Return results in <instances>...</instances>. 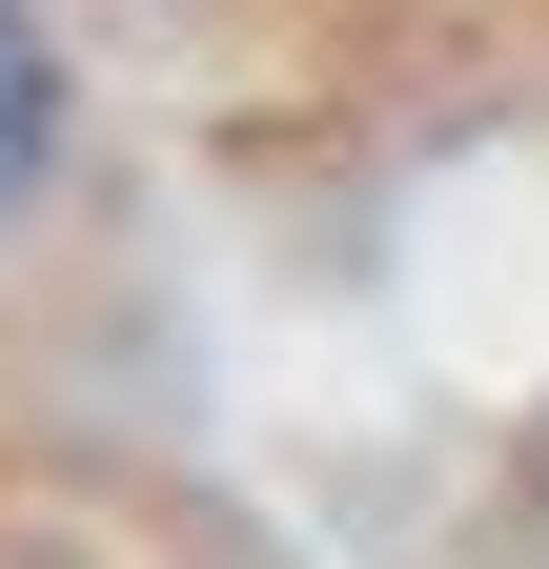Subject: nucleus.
Listing matches in <instances>:
<instances>
[{
  "label": "nucleus",
  "instance_id": "f257e3e1",
  "mask_svg": "<svg viewBox=\"0 0 549 569\" xmlns=\"http://www.w3.org/2000/svg\"><path fill=\"white\" fill-rule=\"evenodd\" d=\"M41 142H61V61H41V21L0 0V203L41 183Z\"/></svg>",
  "mask_w": 549,
  "mask_h": 569
}]
</instances>
